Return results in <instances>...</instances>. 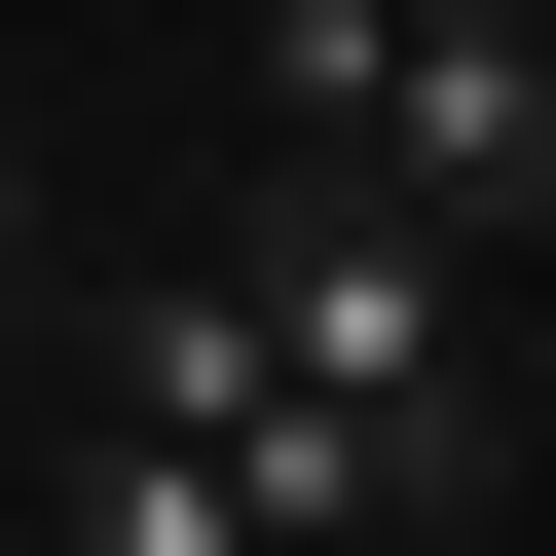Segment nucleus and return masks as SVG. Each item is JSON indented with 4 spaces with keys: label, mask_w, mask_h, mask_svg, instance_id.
Wrapping results in <instances>:
<instances>
[{
    "label": "nucleus",
    "mask_w": 556,
    "mask_h": 556,
    "mask_svg": "<svg viewBox=\"0 0 556 556\" xmlns=\"http://www.w3.org/2000/svg\"><path fill=\"white\" fill-rule=\"evenodd\" d=\"M223 298H260L298 408H482V223H408V186H334V149H298V223H260Z\"/></svg>",
    "instance_id": "nucleus-1"
},
{
    "label": "nucleus",
    "mask_w": 556,
    "mask_h": 556,
    "mask_svg": "<svg viewBox=\"0 0 556 556\" xmlns=\"http://www.w3.org/2000/svg\"><path fill=\"white\" fill-rule=\"evenodd\" d=\"M260 408H298V371H260L223 260H186V298H112V445H260Z\"/></svg>",
    "instance_id": "nucleus-2"
},
{
    "label": "nucleus",
    "mask_w": 556,
    "mask_h": 556,
    "mask_svg": "<svg viewBox=\"0 0 556 556\" xmlns=\"http://www.w3.org/2000/svg\"><path fill=\"white\" fill-rule=\"evenodd\" d=\"M75 556H260V482L223 445H75Z\"/></svg>",
    "instance_id": "nucleus-3"
},
{
    "label": "nucleus",
    "mask_w": 556,
    "mask_h": 556,
    "mask_svg": "<svg viewBox=\"0 0 556 556\" xmlns=\"http://www.w3.org/2000/svg\"><path fill=\"white\" fill-rule=\"evenodd\" d=\"M38 298H75V260H38V149H0V334H38Z\"/></svg>",
    "instance_id": "nucleus-4"
},
{
    "label": "nucleus",
    "mask_w": 556,
    "mask_h": 556,
    "mask_svg": "<svg viewBox=\"0 0 556 556\" xmlns=\"http://www.w3.org/2000/svg\"><path fill=\"white\" fill-rule=\"evenodd\" d=\"M371 556H408V519H371Z\"/></svg>",
    "instance_id": "nucleus-5"
}]
</instances>
